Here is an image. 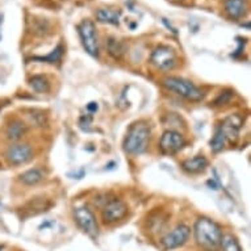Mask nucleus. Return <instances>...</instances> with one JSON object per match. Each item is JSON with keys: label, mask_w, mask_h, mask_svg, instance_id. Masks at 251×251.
<instances>
[{"label": "nucleus", "mask_w": 251, "mask_h": 251, "mask_svg": "<svg viewBox=\"0 0 251 251\" xmlns=\"http://www.w3.org/2000/svg\"><path fill=\"white\" fill-rule=\"evenodd\" d=\"M150 140V126L146 123H136L129 128L124 140V150L130 155H138L148 150Z\"/></svg>", "instance_id": "1"}, {"label": "nucleus", "mask_w": 251, "mask_h": 251, "mask_svg": "<svg viewBox=\"0 0 251 251\" xmlns=\"http://www.w3.org/2000/svg\"><path fill=\"white\" fill-rule=\"evenodd\" d=\"M195 238L200 246L208 250H216L223 239V231L221 227L209 218H200L195 224Z\"/></svg>", "instance_id": "2"}, {"label": "nucleus", "mask_w": 251, "mask_h": 251, "mask_svg": "<svg viewBox=\"0 0 251 251\" xmlns=\"http://www.w3.org/2000/svg\"><path fill=\"white\" fill-rule=\"evenodd\" d=\"M162 86L176 95L190 100V101H200L202 99V92L195 86L194 83L183 78L169 76L162 80Z\"/></svg>", "instance_id": "3"}, {"label": "nucleus", "mask_w": 251, "mask_h": 251, "mask_svg": "<svg viewBox=\"0 0 251 251\" xmlns=\"http://www.w3.org/2000/svg\"><path fill=\"white\" fill-rule=\"evenodd\" d=\"M78 30L84 50L92 57H99V41L95 24L90 20H84L79 24Z\"/></svg>", "instance_id": "4"}, {"label": "nucleus", "mask_w": 251, "mask_h": 251, "mask_svg": "<svg viewBox=\"0 0 251 251\" xmlns=\"http://www.w3.org/2000/svg\"><path fill=\"white\" fill-rule=\"evenodd\" d=\"M150 61L158 70H173L176 65V54L169 46H158L151 53Z\"/></svg>", "instance_id": "5"}, {"label": "nucleus", "mask_w": 251, "mask_h": 251, "mask_svg": "<svg viewBox=\"0 0 251 251\" xmlns=\"http://www.w3.org/2000/svg\"><path fill=\"white\" fill-rule=\"evenodd\" d=\"M75 223L82 229L86 234H88L91 238L98 237V224H96L95 216L87 206H78L74 210Z\"/></svg>", "instance_id": "6"}, {"label": "nucleus", "mask_w": 251, "mask_h": 251, "mask_svg": "<svg viewBox=\"0 0 251 251\" xmlns=\"http://www.w3.org/2000/svg\"><path fill=\"white\" fill-rule=\"evenodd\" d=\"M7 161L9 165L21 166L32 161L33 158V149L28 144L11 145L5 152Z\"/></svg>", "instance_id": "7"}, {"label": "nucleus", "mask_w": 251, "mask_h": 251, "mask_svg": "<svg viewBox=\"0 0 251 251\" xmlns=\"http://www.w3.org/2000/svg\"><path fill=\"white\" fill-rule=\"evenodd\" d=\"M190 227L185 226V225H179V226L175 227L173 231L167 233V234L162 238V247H163L165 250H173V249L183 246V245L188 241V238H190Z\"/></svg>", "instance_id": "8"}, {"label": "nucleus", "mask_w": 251, "mask_h": 251, "mask_svg": "<svg viewBox=\"0 0 251 251\" xmlns=\"http://www.w3.org/2000/svg\"><path fill=\"white\" fill-rule=\"evenodd\" d=\"M128 214V205L119 199H113L111 201H108L103 208V220L104 223L113 224L117 223L120 220H123Z\"/></svg>", "instance_id": "9"}, {"label": "nucleus", "mask_w": 251, "mask_h": 251, "mask_svg": "<svg viewBox=\"0 0 251 251\" xmlns=\"http://www.w3.org/2000/svg\"><path fill=\"white\" fill-rule=\"evenodd\" d=\"M184 137L181 136L180 133L175 132V130H167L163 133L159 146L165 154H174V152L179 151L184 146Z\"/></svg>", "instance_id": "10"}, {"label": "nucleus", "mask_w": 251, "mask_h": 251, "mask_svg": "<svg viewBox=\"0 0 251 251\" xmlns=\"http://www.w3.org/2000/svg\"><path fill=\"white\" fill-rule=\"evenodd\" d=\"M241 126H242V119L237 115L229 116V117H226V119L224 120V123L221 124V128H223L224 133H225V136H226V140L227 138L233 140V137L237 138Z\"/></svg>", "instance_id": "11"}, {"label": "nucleus", "mask_w": 251, "mask_h": 251, "mask_svg": "<svg viewBox=\"0 0 251 251\" xmlns=\"http://www.w3.org/2000/svg\"><path fill=\"white\" fill-rule=\"evenodd\" d=\"M225 11L231 19H241L246 15V0H225Z\"/></svg>", "instance_id": "12"}, {"label": "nucleus", "mask_w": 251, "mask_h": 251, "mask_svg": "<svg viewBox=\"0 0 251 251\" xmlns=\"http://www.w3.org/2000/svg\"><path fill=\"white\" fill-rule=\"evenodd\" d=\"M26 133V125L21 120H13L5 129V136L9 141H20Z\"/></svg>", "instance_id": "13"}, {"label": "nucleus", "mask_w": 251, "mask_h": 251, "mask_svg": "<svg viewBox=\"0 0 251 251\" xmlns=\"http://www.w3.org/2000/svg\"><path fill=\"white\" fill-rule=\"evenodd\" d=\"M208 166V161L205 159V156L198 155L195 158H191V159H187L181 163V167L184 170L185 173L190 174H199L205 170V167Z\"/></svg>", "instance_id": "14"}, {"label": "nucleus", "mask_w": 251, "mask_h": 251, "mask_svg": "<svg viewBox=\"0 0 251 251\" xmlns=\"http://www.w3.org/2000/svg\"><path fill=\"white\" fill-rule=\"evenodd\" d=\"M46 173L42 169H30L19 176V180L25 185H36L45 179Z\"/></svg>", "instance_id": "15"}, {"label": "nucleus", "mask_w": 251, "mask_h": 251, "mask_svg": "<svg viewBox=\"0 0 251 251\" xmlns=\"http://www.w3.org/2000/svg\"><path fill=\"white\" fill-rule=\"evenodd\" d=\"M107 50L111 57L115 59H121L124 57V54L126 53V46L125 44L116 38H109L107 41Z\"/></svg>", "instance_id": "16"}, {"label": "nucleus", "mask_w": 251, "mask_h": 251, "mask_svg": "<svg viewBox=\"0 0 251 251\" xmlns=\"http://www.w3.org/2000/svg\"><path fill=\"white\" fill-rule=\"evenodd\" d=\"M121 12L112 11V9H99L96 13V19L100 23H107V24L119 25Z\"/></svg>", "instance_id": "17"}, {"label": "nucleus", "mask_w": 251, "mask_h": 251, "mask_svg": "<svg viewBox=\"0 0 251 251\" xmlns=\"http://www.w3.org/2000/svg\"><path fill=\"white\" fill-rule=\"evenodd\" d=\"M225 142H226V136H225V133H224L223 128H221V125L217 126L216 129V132H214V136L210 141V149L213 150L214 152L221 151L225 146Z\"/></svg>", "instance_id": "18"}, {"label": "nucleus", "mask_w": 251, "mask_h": 251, "mask_svg": "<svg viewBox=\"0 0 251 251\" xmlns=\"http://www.w3.org/2000/svg\"><path fill=\"white\" fill-rule=\"evenodd\" d=\"M29 83H30V87H32L36 92H40V94L49 92L50 90L49 80H48L45 76H42V75H34L33 78H30Z\"/></svg>", "instance_id": "19"}, {"label": "nucleus", "mask_w": 251, "mask_h": 251, "mask_svg": "<svg viewBox=\"0 0 251 251\" xmlns=\"http://www.w3.org/2000/svg\"><path fill=\"white\" fill-rule=\"evenodd\" d=\"M63 46L62 45H58L55 49L49 54V55H46V57H36L34 59L36 61H44V62H49V63H55V62L61 61L62 55H63Z\"/></svg>", "instance_id": "20"}, {"label": "nucleus", "mask_w": 251, "mask_h": 251, "mask_svg": "<svg viewBox=\"0 0 251 251\" xmlns=\"http://www.w3.org/2000/svg\"><path fill=\"white\" fill-rule=\"evenodd\" d=\"M224 251H242L241 247H239L237 239L233 237V235H223V239H221V243Z\"/></svg>", "instance_id": "21"}, {"label": "nucleus", "mask_w": 251, "mask_h": 251, "mask_svg": "<svg viewBox=\"0 0 251 251\" xmlns=\"http://www.w3.org/2000/svg\"><path fill=\"white\" fill-rule=\"evenodd\" d=\"M233 98V92L231 91H224L220 94L217 99L214 100V105H224L230 101V99Z\"/></svg>", "instance_id": "22"}, {"label": "nucleus", "mask_w": 251, "mask_h": 251, "mask_svg": "<svg viewBox=\"0 0 251 251\" xmlns=\"http://www.w3.org/2000/svg\"><path fill=\"white\" fill-rule=\"evenodd\" d=\"M3 19H4V15L0 13V41L3 40V33H1V29H3Z\"/></svg>", "instance_id": "23"}, {"label": "nucleus", "mask_w": 251, "mask_h": 251, "mask_svg": "<svg viewBox=\"0 0 251 251\" xmlns=\"http://www.w3.org/2000/svg\"><path fill=\"white\" fill-rule=\"evenodd\" d=\"M88 109H90V111H98V104L96 103H90V105H88Z\"/></svg>", "instance_id": "24"}]
</instances>
